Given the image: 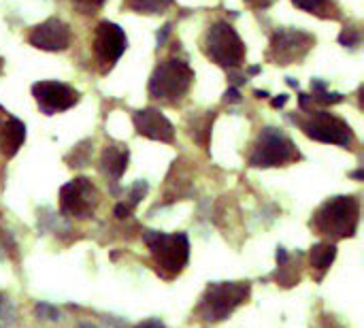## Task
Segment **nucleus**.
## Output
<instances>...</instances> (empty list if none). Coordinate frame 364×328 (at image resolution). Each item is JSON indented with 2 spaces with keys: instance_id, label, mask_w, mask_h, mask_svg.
<instances>
[{
  "instance_id": "obj_5",
  "label": "nucleus",
  "mask_w": 364,
  "mask_h": 328,
  "mask_svg": "<svg viewBox=\"0 0 364 328\" xmlns=\"http://www.w3.org/2000/svg\"><path fill=\"white\" fill-rule=\"evenodd\" d=\"M143 241L150 248L156 267L164 275H175V273L183 271V267L188 265L190 241H188V237L183 233L166 235V233L150 231V233L143 235Z\"/></svg>"
},
{
  "instance_id": "obj_20",
  "label": "nucleus",
  "mask_w": 364,
  "mask_h": 328,
  "mask_svg": "<svg viewBox=\"0 0 364 328\" xmlns=\"http://www.w3.org/2000/svg\"><path fill=\"white\" fill-rule=\"evenodd\" d=\"M360 41H362V32L358 26H345L343 32L339 35V43L345 47H358Z\"/></svg>"
},
{
  "instance_id": "obj_13",
  "label": "nucleus",
  "mask_w": 364,
  "mask_h": 328,
  "mask_svg": "<svg viewBox=\"0 0 364 328\" xmlns=\"http://www.w3.org/2000/svg\"><path fill=\"white\" fill-rule=\"evenodd\" d=\"M133 122H135L137 133L152 139V141H160V143H173L175 141V128L160 109L150 107V109L135 111Z\"/></svg>"
},
{
  "instance_id": "obj_21",
  "label": "nucleus",
  "mask_w": 364,
  "mask_h": 328,
  "mask_svg": "<svg viewBox=\"0 0 364 328\" xmlns=\"http://www.w3.org/2000/svg\"><path fill=\"white\" fill-rule=\"evenodd\" d=\"M145 194H147V183H145V181H137V183L133 186V190H131V202H128V205L135 207Z\"/></svg>"
},
{
  "instance_id": "obj_10",
  "label": "nucleus",
  "mask_w": 364,
  "mask_h": 328,
  "mask_svg": "<svg viewBox=\"0 0 364 328\" xmlns=\"http://www.w3.org/2000/svg\"><path fill=\"white\" fill-rule=\"evenodd\" d=\"M98 202H100V194L96 186L85 177L73 179L60 190V209L64 215L83 220V217H90L96 211Z\"/></svg>"
},
{
  "instance_id": "obj_19",
  "label": "nucleus",
  "mask_w": 364,
  "mask_h": 328,
  "mask_svg": "<svg viewBox=\"0 0 364 328\" xmlns=\"http://www.w3.org/2000/svg\"><path fill=\"white\" fill-rule=\"evenodd\" d=\"M104 3L107 0H71L73 9L81 16H96L104 7Z\"/></svg>"
},
{
  "instance_id": "obj_15",
  "label": "nucleus",
  "mask_w": 364,
  "mask_h": 328,
  "mask_svg": "<svg viewBox=\"0 0 364 328\" xmlns=\"http://www.w3.org/2000/svg\"><path fill=\"white\" fill-rule=\"evenodd\" d=\"M128 158H131V152L124 145H109V147H104L102 158H100L102 175L107 179H111V181H119L121 175H124L126 169H128Z\"/></svg>"
},
{
  "instance_id": "obj_25",
  "label": "nucleus",
  "mask_w": 364,
  "mask_h": 328,
  "mask_svg": "<svg viewBox=\"0 0 364 328\" xmlns=\"http://www.w3.org/2000/svg\"><path fill=\"white\" fill-rule=\"evenodd\" d=\"M135 328H166L158 317H150V320H145V322H141V324H137Z\"/></svg>"
},
{
  "instance_id": "obj_14",
  "label": "nucleus",
  "mask_w": 364,
  "mask_h": 328,
  "mask_svg": "<svg viewBox=\"0 0 364 328\" xmlns=\"http://www.w3.org/2000/svg\"><path fill=\"white\" fill-rule=\"evenodd\" d=\"M0 114H3L0 118V154L13 158L26 141V126L18 118L5 114L3 109H0Z\"/></svg>"
},
{
  "instance_id": "obj_2",
  "label": "nucleus",
  "mask_w": 364,
  "mask_h": 328,
  "mask_svg": "<svg viewBox=\"0 0 364 328\" xmlns=\"http://www.w3.org/2000/svg\"><path fill=\"white\" fill-rule=\"evenodd\" d=\"M202 54L217 66L236 71L245 62V43L238 37V32L232 28L228 22H215L205 30L202 43H200Z\"/></svg>"
},
{
  "instance_id": "obj_8",
  "label": "nucleus",
  "mask_w": 364,
  "mask_h": 328,
  "mask_svg": "<svg viewBox=\"0 0 364 328\" xmlns=\"http://www.w3.org/2000/svg\"><path fill=\"white\" fill-rule=\"evenodd\" d=\"M250 296V284L226 281L209 286L207 294L200 303V313L209 322H217L228 317L243 300Z\"/></svg>"
},
{
  "instance_id": "obj_23",
  "label": "nucleus",
  "mask_w": 364,
  "mask_h": 328,
  "mask_svg": "<svg viewBox=\"0 0 364 328\" xmlns=\"http://www.w3.org/2000/svg\"><path fill=\"white\" fill-rule=\"evenodd\" d=\"M275 0H245V5L252 7V9H269Z\"/></svg>"
},
{
  "instance_id": "obj_27",
  "label": "nucleus",
  "mask_w": 364,
  "mask_h": 328,
  "mask_svg": "<svg viewBox=\"0 0 364 328\" xmlns=\"http://www.w3.org/2000/svg\"><path fill=\"white\" fill-rule=\"evenodd\" d=\"M286 100H288V96L275 98V100H273V107H284V104H286Z\"/></svg>"
},
{
  "instance_id": "obj_29",
  "label": "nucleus",
  "mask_w": 364,
  "mask_h": 328,
  "mask_svg": "<svg viewBox=\"0 0 364 328\" xmlns=\"http://www.w3.org/2000/svg\"><path fill=\"white\" fill-rule=\"evenodd\" d=\"M0 66H3V60H0Z\"/></svg>"
},
{
  "instance_id": "obj_18",
  "label": "nucleus",
  "mask_w": 364,
  "mask_h": 328,
  "mask_svg": "<svg viewBox=\"0 0 364 328\" xmlns=\"http://www.w3.org/2000/svg\"><path fill=\"white\" fill-rule=\"evenodd\" d=\"M336 258V248L334 243H317L311 248V254H309V260H311V267L317 269V271H326L332 260Z\"/></svg>"
},
{
  "instance_id": "obj_1",
  "label": "nucleus",
  "mask_w": 364,
  "mask_h": 328,
  "mask_svg": "<svg viewBox=\"0 0 364 328\" xmlns=\"http://www.w3.org/2000/svg\"><path fill=\"white\" fill-rule=\"evenodd\" d=\"M194 83V71L181 58H166L156 64L150 77V96L166 104H179Z\"/></svg>"
},
{
  "instance_id": "obj_12",
  "label": "nucleus",
  "mask_w": 364,
  "mask_h": 328,
  "mask_svg": "<svg viewBox=\"0 0 364 328\" xmlns=\"http://www.w3.org/2000/svg\"><path fill=\"white\" fill-rule=\"evenodd\" d=\"M73 32L71 26L60 18H49L28 32V43L41 51H64L71 47Z\"/></svg>"
},
{
  "instance_id": "obj_22",
  "label": "nucleus",
  "mask_w": 364,
  "mask_h": 328,
  "mask_svg": "<svg viewBox=\"0 0 364 328\" xmlns=\"http://www.w3.org/2000/svg\"><path fill=\"white\" fill-rule=\"evenodd\" d=\"M37 313H39V315H47V320H58V311H56L54 307L45 305V303L37 307Z\"/></svg>"
},
{
  "instance_id": "obj_4",
  "label": "nucleus",
  "mask_w": 364,
  "mask_h": 328,
  "mask_svg": "<svg viewBox=\"0 0 364 328\" xmlns=\"http://www.w3.org/2000/svg\"><path fill=\"white\" fill-rule=\"evenodd\" d=\"M301 158L296 145L292 143V139L279 130V128H262V133L258 135L254 150L250 154V164L256 169H271V166H286L292 164Z\"/></svg>"
},
{
  "instance_id": "obj_28",
  "label": "nucleus",
  "mask_w": 364,
  "mask_h": 328,
  "mask_svg": "<svg viewBox=\"0 0 364 328\" xmlns=\"http://www.w3.org/2000/svg\"><path fill=\"white\" fill-rule=\"evenodd\" d=\"M79 328H94V326H92V324H81Z\"/></svg>"
},
{
  "instance_id": "obj_3",
  "label": "nucleus",
  "mask_w": 364,
  "mask_h": 328,
  "mask_svg": "<svg viewBox=\"0 0 364 328\" xmlns=\"http://www.w3.org/2000/svg\"><path fill=\"white\" fill-rule=\"evenodd\" d=\"M360 215V202L353 196H334L326 200L313 215V229L332 239L353 237Z\"/></svg>"
},
{
  "instance_id": "obj_17",
  "label": "nucleus",
  "mask_w": 364,
  "mask_h": 328,
  "mask_svg": "<svg viewBox=\"0 0 364 328\" xmlns=\"http://www.w3.org/2000/svg\"><path fill=\"white\" fill-rule=\"evenodd\" d=\"M173 5V0H124V9L143 16H158L164 13Z\"/></svg>"
},
{
  "instance_id": "obj_26",
  "label": "nucleus",
  "mask_w": 364,
  "mask_h": 328,
  "mask_svg": "<svg viewBox=\"0 0 364 328\" xmlns=\"http://www.w3.org/2000/svg\"><path fill=\"white\" fill-rule=\"evenodd\" d=\"M226 100H230V102H241V96H238V90L236 87H230V90H226Z\"/></svg>"
},
{
  "instance_id": "obj_16",
  "label": "nucleus",
  "mask_w": 364,
  "mask_h": 328,
  "mask_svg": "<svg viewBox=\"0 0 364 328\" xmlns=\"http://www.w3.org/2000/svg\"><path fill=\"white\" fill-rule=\"evenodd\" d=\"M292 5L305 13H313L324 20H339L341 13L334 7L332 0H292Z\"/></svg>"
},
{
  "instance_id": "obj_24",
  "label": "nucleus",
  "mask_w": 364,
  "mask_h": 328,
  "mask_svg": "<svg viewBox=\"0 0 364 328\" xmlns=\"http://www.w3.org/2000/svg\"><path fill=\"white\" fill-rule=\"evenodd\" d=\"M131 213H133V207L126 205V202H119V205L115 207V215L119 217V220H124V217H128Z\"/></svg>"
},
{
  "instance_id": "obj_9",
  "label": "nucleus",
  "mask_w": 364,
  "mask_h": 328,
  "mask_svg": "<svg viewBox=\"0 0 364 328\" xmlns=\"http://www.w3.org/2000/svg\"><path fill=\"white\" fill-rule=\"evenodd\" d=\"M313 45H315L313 35L305 30H296V28H279L271 39L267 58L284 66L294 64V62H301L311 51Z\"/></svg>"
},
{
  "instance_id": "obj_7",
  "label": "nucleus",
  "mask_w": 364,
  "mask_h": 328,
  "mask_svg": "<svg viewBox=\"0 0 364 328\" xmlns=\"http://www.w3.org/2000/svg\"><path fill=\"white\" fill-rule=\"evenodd\" d=\"M126 47H128V37L117 24L104 20L94 28L92 56H94V62L102 75H107L117 64V60L124 56Z\"/></svg>"
},
{
  "instance_id": "obj_6",
  "label": "nucleus",
  "mask_w": 364,
  "mask_h": 328,
  "mask_svg": "<svg viewBox=\"0 0 364 328\" xmlns=\"http://www.w3.org/2000/svg\"><path fill=\"white\" fill-rule=\"evenodd\" d=\"M294 122L301 126V130L320 143H332L339 147H351L353 145V133L345 120L330 111H305V118H294Z\"/></svg>"
},
{
  "instance_id": "obj_11",
  "label": "nucleus",
  "mask_w": 364,
  "mask_h": 328,
  "mask_svg": "<svg viewBox=\"0 0 364 328\" xmlns=\"http://www.w3.org/2000/svg\"><path fill=\"white\" fill-rule=\"evenodd\" d=\"M32 96L45 116L68 111L79 102V92L62 81H37L32 85Z\"/></svg>"
}]
</instances>
